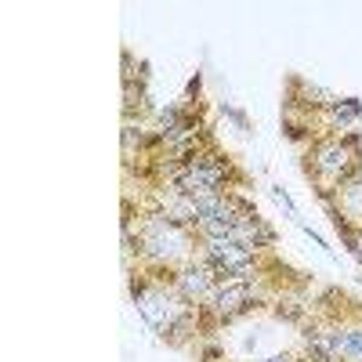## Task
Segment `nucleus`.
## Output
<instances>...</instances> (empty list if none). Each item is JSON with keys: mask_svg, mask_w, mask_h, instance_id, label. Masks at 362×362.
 <instances>
[{"mask_svg": "<svg viewBox=\"0 0 362 362\" xmlns=\"http://www.w3.org/2000/svg\"><path fill=\"white\" fill-rule=\"evenodd\" d=\"M206 254H210V261H214L218 268H225V272H239L243 264H250V257H254L250 247L239 243V239H232V235H210Z\"/></svg>", "mask_w": 362, "mask_h": 362, "instance_id": "nucleus-1", "label": "nucleus"}, {"mask_svg": "<svg viewBox=\"0 0 362 362\" xmlns=\"http://www.w3.org/2000/svg\"><path fill=\"white\" fill-rule=\"evenodd\" d=\"M221 177H225L221 163H196L185 177H181V185H185L189 192H196V196H214V189L221 185Z\"/></svg>", "mask_w": 362, "mask_h": 362, "instance_id": "nucleus-2", "label": "nucleus"}, {"mask_svg": "<svg viewBox=\"0 0 362 362\" xmlns=\"http://www.w3.org/2000/svg\"><path fill=\"white\" fill-rule=\"evenodd\" d=\"M138 308L145 312L148 322H156V326H170V319L177 312V305L167 300L163 293H138Z\"/></svg>", "mask_w": 362, "mask_h": 362, "instance_id": "nucleus-3", "label": "nucleus"}, {"mask_svg": "<svg viewBox=\"0 0 362 362\" xmlns=\"http://www.w3.org/2000/svg\"><path fill=\"white\" fill-rule=\"evenodd\" d=\"M160 235H153V232H148L145 235V243H148V250H156V254H174V250H181V247H185V235H181L170 221H156L153 225Z\"/></svg>", "mask_w": 362, "mask_h": 362, "instance_id": "nucleus-4", "label": "nucleus"}, {"mask_svg": "<svg viewBox=\"0 0 362 362\" xmlns=\"http://www.w3.org/2000/svg\"><path fill=\"white\" fill-rule=\"evenodd\" d=\"M247 297H250V286L247 283H225L218 293H214V308L221 312V315H232V312H239L247 305Z\"/></svg>", "mask_w": 362, "mask_h": 362, "instance_id": "nucleus-5", "label": "nucleus"}, {"mask_svg": "<svg viewBox=\"0 0 362 362\" xmlns=\"http://www.w3.org/2000/svg\"><path fill=\"white\" fill-rule=\"evenodd\" d=\"M181 290L185 293H206L210 290V276H206V268H189L185 276H181Z\"/></svg>", "mask_w": 362, "mask_h": 362, "instance_id": "nucleus-6", "label": "nucleus"}, {"mask_svg": "<svg viewBox=\"0 0 362 362\" xmlns=\"http://www.w3.org/2000/svg\"><path fill=\"white\" fill-rule=\"evenodd\" d=\"M334 348L351 355V358H362V329H348V334L334 337Z\"/></svg>", "mask_w": 362, "mask_h": 362, "instance_id": "nucleus-7", "label": "nucleus"}, {"mask_svg": "<svg viewBox=\"0 0 362 362\" xmlns=\"http://www.w3.org/2000/svg\"><path fill=\"white\" fill-rule=\"evenodd\" d=\"M319 160H322L319 167L329 170V174H337V170L348 167V153H344V148H337V145H334V148H322V156H319Z\"/></svg>", "mask_w": 362, "mask_h": 362, "instance_id": "nucleus-8", "label": "nucleus"}, {"mask_svg": "<svg viewBox=\"0 0 362 362\" xmlns=\"http://www.w3.org/2000/svg\"><path fill=\"white\" fill-rule=\"evenodd\" d=\"M268 362H290V358H268Z\"/></svg>", "mask_w": 362, "mask_h": 362, "instance_id": "nucleus-9", "label": "nucleus"}, {"mask_svg": "<svg viewBox=\"0 0 362 362\" xmlns=\"http://www.w3.org/2000/svg\"><path fill=\"white\" fill-rule=\"evenodd\" d=\"M358 254H362V239H358Z\"/></svg>", "mask_w": 362, "mask_h": 362, "instance_id": "nucleus-10", "label": "nucleus"}]
</instances>
